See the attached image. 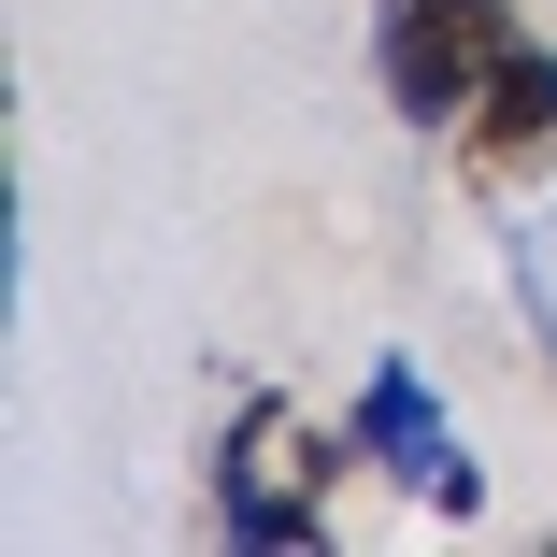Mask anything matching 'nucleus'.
I'll list each match as a JSON object with an SVG mask.
<instances>
[{
	"label": "nucleus",
	"instance_id": "nucleus-1",
	"mask_svg": "<svg viewBox=\"0 0 557 557\" xmlns=\"http://www.w3.org/2000/svg\"><path fill=\"white\" fill-rule=\"evenodd\" d=\"M344 472H358V429L258 386V400H230V429H214V529L230 543H314Z\"/></svg>",
	"mask_w": 557,
	"mask_h": 557
},
{
	"label": "nucleus",
	"instance_id": "nucleus-2",
	"mask_svg": "<svg viewBox=\"0 0 557 557\" xmlns=\"http://www.w3.org/2000/svg\"><path fill=\"white\" fill-rule=\"evenodd\" d=\"M515 0H372V72L400 100V129H458L472 86L515 58Z\"/></svg>",
	"mask_w": 557,
	"mask_h": 557
},
{
	"label": "nucleus",
	"instance_id": "nucleus-3",
	"mask_svg": "<svg viewBox=\"0 0 557 557\" xmlns=\"http://www.w3.org/2000/svg\"><path fill=\"white\" fill-rule=\"evenodd\" d=\"M344 429H358V472H386L400 500H429V515H486V458H472L458 400H443L414 358H372L358 400H344Z\"/></svg>",
	"mask_w": 557,
	"mask_h": 557
},
{
	"label": "nucleus",
	"instance_id": "nucleus-4",
	"mask_svg": "<svg viewBox=\"0 0 557 557\" xmlns=\"http://www.w3.org/2000/svg\"><path fill=\"white\" fill-rule=\"evenodd\" d=\"M458 158H472V172H529V158H557V44H515V58L472 86Z\"/></svg>",
	"mask_w": 557,
	"mask_h": 557
}]
</instances>
